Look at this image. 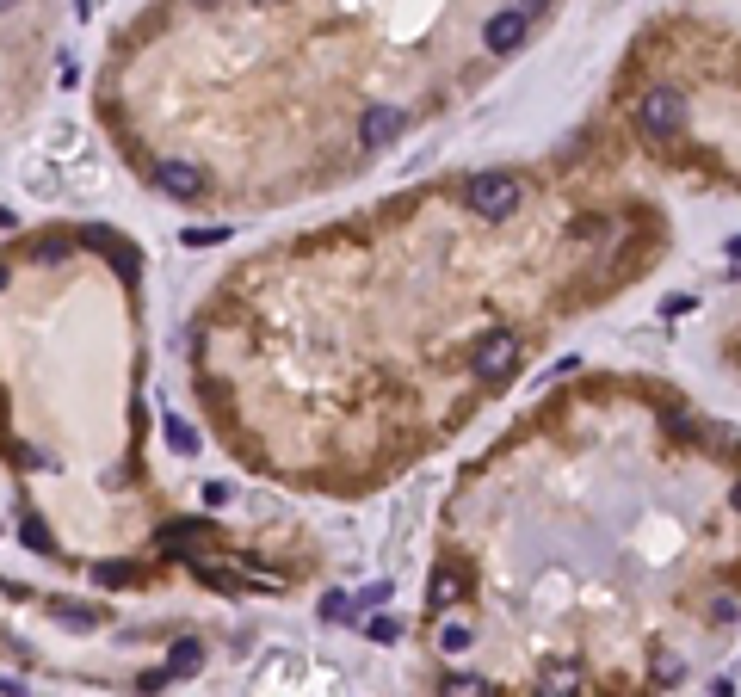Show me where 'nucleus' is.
I'll return each mask as SVG.
<instances>
[{
	"mask_svg": "<svg viewBox=\"0 0 741 697\" xmlns=\"http://www.w3.org/2000/svg\"><path fill=\"white\" fill-rule=\"evenodd\" d=\"M390 593H396V586H390V580H371V586H365V593H359V605H365V611H371V605H390Z\"/></svg>",
	"mask_w": 741,
	"mask_h": 697,
	"instance_id": "obj_17",
	"label": "nucleus"
},
{
	"mask_svg": "<svg viewBox=\"0 0 741 697\" xmlns=\"http://www.w3.org/2000/svg\"><path fill=\"white\" fill-rule=\"evenodd\" d=\"M445 648H451V654L470 648V630H464V623H451V630H445Z\"/></svg>",
	"mask_w": 741,
	"mask_h": 697,
	"instance_id": "obj_20",
	"label": "nucleus"
},
{
	"mask_svg": "<svg viewBox=\"0 0 741 697\" xmlns=\"http://www.w3.org/2000/svg\"><path fill=\"white\" fill-rule=\"evenodd\" d=\"M729 253H735V260H741V235H735V241H729Z\"/></svg>",
	"mask_w": 741,
	"mask_h": 697,
	"instance_id": "obj_24",
	"label": "nucleus"
},
{
	"mask_svg": "<svg viewBox=\"0 0 741 697\" xmlns=\"http://www.w3.org/2000/svg\"><path fill=\"white\" fill-rule=\"evenodd\" d=\"M167 445H173V451H198V432H192L186 420H167Z\"/></svg>",
	"mask_w": 741,
	"mask_h": 697,
	"instance_id": "obj_14",
	"label": "nucleus"
},
{
	"mask_svg": "<svg viewBox=\"0 0 741 697\" xmlns=\"http://www.w3.org/2000/svg\"><path fill=\"white\" fill-rule=\"evenodd\" d=\"M136 691H143V697H155V691H167V667H161V673H143V679H136Z\"/></svg>",
	"mask_w": 741,
	"mask_h": 697,
	"instance_id": "obj_19",
	"label": "nucleus"
},
{
	"mask_svg": "<svg viewBox=\"0 0 741 697\" xmlns=\"http://www.w3.org/2000/svg\"><path fill=\"white\" fill-rule=\"evenodd\" d=\"M637 118H643V130H649L655 142H667V136L686 130V99H680L674 87H649L643 105H637Z\"/></svg>",
	"mask_w": 741,
	"mask_h": 697,
	"instance_id": "obj_2",
	"label": "nucleus"
},
{
	"mask_svg": "<svg viewBox=\"0 0 741 697\" xmlns=\"http://www.w3.org/2000/svg\"><path fill=\"white\" fill-rule=\"evenodd\" d=\"M198 667H204V648L198 642H173L167 648V679H192Z\"/></svg>",
	"mask_w": 741,
	"mask_h": 697,
	"instance_id": "obj_9",
	"label": "nucleus"
},
{
	"mask_svg": "<svg viewBox=\"0 0 741 697\" xmlns=\"http://www.w3.org/2000/svg\"><path fill=\"white\" fill-rule=\"evenodd\" d=\"M192 7H223V0H192Z\"/></svg>",
	"mask_w": 741,
	"mask_h": 697,
	"instance_id": "obj_25",
	"label": "nucleus"
},
{
	"mask_svg": "<svg viewBox=\"0 0 741 697\" xmlns=\"http://www.w3.org/2000/svg\"><path fill=\"white\" fill-rule=\"evenodd\" d=\"M13 7H19V0H0V13H13Z\"/></svg>",
	"mask_w": 741,
	"mask_h": 697,
	"instance_id": "obj_26",
	"label": "nucleus"
},
{
	"mask_svg": "<svg viewBox=\"0 0 741 697\" xmlns=\"http://www.w3.org/2000/svg\"><path fill=\"white\" fill-rule=\"evenodd\" d=\"M0 697H19V685H13V679H0Z\"/></svg>",
	"mask_w": 741,
	"mask_h": 697,
	"instance_id": "obj_23",
	"label": "nucleus"
},
{
	"mask_svg": "<svg viewBox=\"0 0 741 697\" xmlns=\"http://www.w3.org/2000/svg\"><path fill=\"white\" fill-rule=\"evenodd\" d=\"M451 599H464V580H457V568H439L433 574V605H451Z\"/></svg>",
	"mask_w": 741,
	"mask_h": 697,
	"instance_id": "obj_11",
	"label": "nucleus"
},
{
	"mask_svg": "<svg viewBox=\"0 0 741 697\" xmlns=\"http://www.w3.org/2000/svg\"><path fill=\"white\" fill-rule=\"evenodd\" d=\"M155 179H161L167 198H198V192H204V167H198V161H161Z\"/></svg>",
	"mask_w": 741,
	"mask_h": 697,
	"instance_id": "obj_5",
	"label": "nucleus"
},
{
	"mask_svg": "<svg viewBox=\"0 0 741 697\" xmlns=\"http://www.w3.org/2000/svg\"><path fill=\"white\" fill-rule=\"evenodd\" d=\"M482 38H488V50H494V56H513V50L525 44V13H513V7H507V13H494Z\"/></svg>",
	"mask_w": 741,
	"mask_h": 697,
	"instance_id": "obj_6",
	"label": "nucleus"
},
{
	"mask_svg": "<svg viewBox=\"0 0 741 697\" xmlns=\"http://www.w3.org/2000/svg\"><path fill=\"white\" fill-rule=\"evenodd\" d=\"M519 179L513 173H470V186H464V204L476 216H488V223H507V216L519 210Z\"/></svg>",
	"mask_w": 741,
	"mask_h": 697,
	"instance_id": "obj_1",
	"label": "nucleus"
},
{
	"mask_svg": "<svg viewBox=\"0 0 741 697\" xmlns=\"http://www.w3.org/2000/svg\"><path fill=\"white\" fill-rule=\"evenodd\" d=\"M735 506H741V488H735Z\"/></svg>",
	"mask_w": 741,
	"mask_h": 697,
	"instance_id": "obj_28",
	"label": "nucleus"
},
{
	"mask_svg": "<svg viewBox=\"0 0 741 697\" xmlns=\"http://www.w3.org/2000/svg\"><path fill=\"white\" fill-rule=\"evenodd\" d=\"M322 617H328V623H334V617H346V599H340V593H328V599H322Z\"/></svg>",
	"mask_w": 741,
	"mask_h": 697,
	"instance_id": "obj_21",
	"label": "nucleus"
},
{
	"mask_svg": "<svg viewBox=\"0 0 741 697\" xmlns=\"http://www.w3.org/2000/svg\"><path fill=\"white\" fill-rule=\"evenodd\" d=\"M402 112H396V105H371V112L359 118V142H365V149H390V142L402 136Z\"/></svg>",
	"mask_w": 741,
	"mask_h": 697,
	"instance_id": "obj_4",
	"label": "nucleus"
},
{
	"mask_svg": "<svg viewBox=\"0 0 741 697\" xmlns=\"http://www.w3.org/2000/svg\"><path fill=\"white\" fill-rule=\"evenodd\" d=\"M68 247H75V235H44V241H38V260H62Z\"/></svg>",
	"mask_w": 741,
	"mask_h": 697,
	"instance_id": "obj_16",
	"label": "nucleus"
},
{
	"mask_svg": "<svg viewBox=\"0 0 741 697\" xmlns=\"http://www.w3.org/2000/svg\"><path fill=\"white\" fill-rule=\"evenodd\" d=\"M223 229H186V247H217Z\"/></svg>",
	"mask_w": 741,
	"mask_h": 697,
	"instance_id": "obj_18",
	"label": "nucleus"
},
{
	"mask_svg": "<svg viewBox=\"0 0 741 697\" xmlns=\"http://www.w3.org/2000/svg\"><path fill=\"white\" fill-rule=\"evenodd\" d=\"M550 7V0H513V13H525V19H532V13H544Z\"/></svg>",
	"mask_w": 741,
	"mask_h": 697,
	"instance_id": "obj_22",
	"label": "nucleus"
},
{
	"mask_svg": "<svg viewBox=\"0 0 741 697\" xmlns=\"http://www.w3.org/2000/svg\"><path fill=\"white\" fill-rule=\"evenodd\" d=\"M0 284H7V266H0Z\"/></svg>",
	"mask_w": 741,
	"mask_h": 697,
	"instance_id": "obj_27",
	"label": "nucleus"
},
{
	"mask_svg": "<svg viewBox=\"0 0 741 697\" xmlns=\"http://www.w3.org/2000/svg\"><path fill=\"white\" fill-rule=\"evenodd\" d=\"M130 580H136L130 562H99V586H130Z\"/></svg>",
	"mask_w": 741,
	"mask_h": 697,
	"instance_id": "obj_15",
	"label": "nucleus"
},
{
	"mask_svg": "<svg viewBox=\"0 0 741 697\" xmlns=\"http://www.w3.org/2000/svg\"><path fill=\"white\" fill-rule=\"evenodd\" d=\"M513 364H519V334H482L476 352H470V371H476L482 383L513 377Z\"/></svg>",
	"mask_w": 741,
	"mask_h": 697,
	"instance_id": "obj_3",
	"label": "nucleus"
},
{
	"mask_svg": "<svg viewBox=\"0 0 741 697\" xmlns=\"http://www.w3.org/2000/svg\"><path fill=\"white\" fill-rule=\"evenodd\" d=\"M538 691H544V697H581V667H575V660H550L544 679H538Z\"/></svg>",
	"mask_w": 741,
	"mask_h": 697,
	"instance_id": "obj_7",
	"label": "nucleus"
},
{
	"mask_svg": "<svg viewBox=\"0 0 741 697\" xmlns=\"http://www.w3.org/2000/svg\"><path fill=\"white\" fill-rule=\"evenodd\" d=\"M56 617H62V623H75V630H93V623H99L93 605H56Z\"/></svg>",
	"mask_w": 741,
	"mask_h": 697,
	"instance_id": "obj_13",
	"label": "nucleus"
},
{
	"mask_svg": "<svg viewBox=\"0 0 741 697\" xmlns=\"http://www.w3.org/2000/svg\"><path fill=\"white\" fill-rule=\"evenodd\" d=\"M204 537H210L204 519H180V525H167V531H161V549H167V556H186V549H198Z\"/></svg>",
	"mask_w": 741,
	"mask_h": 697,
	"instance_id": "obj_8",
	"label": "nucleus"
},
{
	"mask_svg": "<svg viewBox=\"0 0 741 697\" xmlns=\"http://www.w3.org/2000/svg\"><path fill=\"white\" fill-rule=\"evenodd\" d=\"M19 537L38 549V556H56V537H50V525L38 519V512H25V519H19Z\"/></svg>",
	"mask_w": 741,
	"mask_h": 697,
	"instance_id": "obj_10",
	"label": "nucleus"
},
{
	"mask_svg": "<svg viewBox=\"0 0 741 697\" xmlns=\"http://www.w3.org/2000/svg\"><path fill=\"white\" fill-rule=\"evenodd\" d=\"M445 697H488V679H476V673H451V679H445Z\"/></svg>",
	"mask_w": 741,
	"mask_h": 697,
	"instance_id": "obj_12",
	"label": "nucleus"
}]
</instances>
